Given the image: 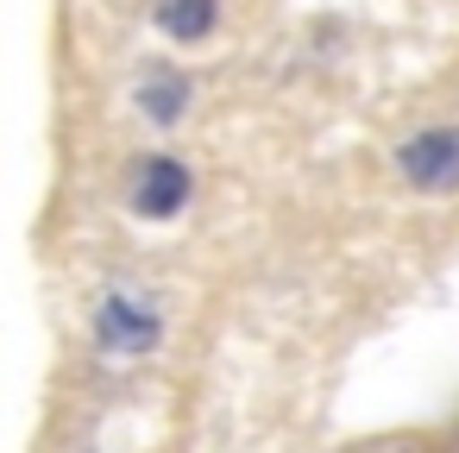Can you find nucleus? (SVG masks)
<instances>
[{"instance_id": "nucleus-2", "label": "nucleus", "mask_w": 459, "mask_h": 453, "mask_svg": "<svg viewBox=\"0 0 459 453\" xmlns=\"http://www.w3.org/2000/svg\"><path fill=\"white\" fill-rule=\"evenodd\" d=\"M126 202H133V214L139 221H177L189 202H195V170L177 158V152H152L139 170H133V189H126Z\"/></svg>"}, {"instance_id": "nucleus-1", "label": "nucleus", "mask_w": 459, "mask_h": 453, "mask_svg": "<svg viewBox=\"0 0 459 453\" xmlns=\"http://www.w3.org/2000/svg\"><path fill=\"white\" fill-rule=\"evenodd\" d=\"M95 340H101L114 359H145V353H158V340H164V315H158L152 296H139V290H108V296L95 302Z\"/></svg>"}, {"instance_id": "nucleus-3", "label": "nucleus", "mask_w": 459, "mask_h": 453, "mask_svg": "<svg viewBox=\"0 0 459 453\" xmlns=\"http://www.w3.org/2000/svg\"><path fill=\"white\" fill-rule=\"evenodd\" d=\"M396 170L421 196H453L459 189V126H421L396 145Z\"/></svg>"}, {"instance_id": "nucleus-4", "label": "nucleus", "mask_w": 459, "mask_h": 453, "mask_svg": "<svg viewBox=\"0 0 459 453\" xmlns=\"http://www.w3.org/2000/svg\"><path fill=\"white\" fill-rule=\"evenodd\" d=\"M189 101H195V76H189V70L152 64V70L139 76V114H145L152 126H177V120L189 114Z\"/></svg>"}, {"instance_id": "nucleus-5", "label": "nucleus", "mask_w": 459, "mask_h": 453, "mask_svg": "<svg viewBox=\"0 0 459 453\" xmlns=\"http://www.w3.org/2000/svg\"><path fill=\"white\" fill-rule=\"evenodd\" d=\"M152 26L170 45H202L221 26V0H152Z\"/></svg>"}]
</instances>
